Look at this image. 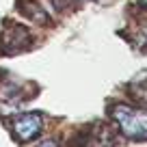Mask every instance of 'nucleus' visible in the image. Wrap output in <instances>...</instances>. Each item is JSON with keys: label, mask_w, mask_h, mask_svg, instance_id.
I'll use <instances>...</instances> for the list:
<instances>
[{"label": "nucleus", "mask_w": 147, "mask_h": 147, "mask_svg": "<svg viewBox=\"0 0 147 147\" xmlns=\"http://www.w3.org/2000/svg\"><path fill=\"white\" fill-rule=\"evenodd\" d=\"M20 11H22L26 18H32V20H37V22H48V13L41 9V5L39 2H35V0H30V2H22L20 5Z\"/></svg>", "instance_id": "5"}, {"label": "nucleus", "mask_w": 147, "mask_h": 147, "mask_svg": "<svg viewBox=\"0 0 147 147\" xmlns=\"http://www.w3.org/2000/svg\"><path fill=\"white\" fill-rule=\"evenodd\" d=\"M22 104V87L7 78L0 82V110H13Z\"/></svg>", "instance_id": "4"}, {"label": "nucleus", "mask_w": 147, "mask_h": 147, "mask_svg": "<svg viewBox=\"0 0 147 147\" xmlns=\"http://www.w3.org/2000/svg\"><path fill=\"white\" fill-rule=\"evenodd\" d=\"M43 121H46V115L43 113H22L18 115L13 121H11V132H13L15 141L18 143H28L41 132Z\"/></svg>", "instance_id": "2"}, {"label": "nucleus", "mask_w": 147, "mask_h": 147, "mask_svg": "<svg viewBox=\"0 0 147 147\" xmlns=\"http://www.w3.org/2000/svg\"><path fill=\"white\" fill-rule=\"evenodd\" d=\"M110 119L115 121L119 132L130 141H147V108H136L130 104H113Z\"/></svg>", "instance_id": "1"}, {"label": "nucleus", "mask_w": 147, "mask_h": 147, "mask_svg": "<svg viewBox=\"0 0 147 147\" xmlns=\"http://www.w3.org/2000/svg\"><path fill=\"white\" fill-rule=\"evenodd\" d=\"M141 5H145V7H147V0H141Z\"/></svg>", "instance_id": "8"}, {"label": "nucleus", "mask_w": 147, "mask_h": 147, "mask_svg": "<svg viewBox=\"0 0 147 147\" xmlns=\"http://www.w3.org/2000/svg\"><path fill=\"white\" fill-rule=\"evenodd\" d=\"M80 2H89V0H80Z\"/></svg>", "instance_id": "9"}, {"label": "nucleus", "mask_w": 147, "mask_h": 147, "mask_svg": "<svg viewBox=\"0 0 147 147\" xmlns=\"http://www.w3.org/2000/svg\"><path fill=\"white\" fill-rule=\"evenodd\" d=\"M134 93H136V95L147 104V78L141 80V82H136V89H134Z\"/></svg>", "instance_id": "6"}, {"label": "nucleus", "mask_w": 147, "mask_h": 147, "mask_svg": "<svg viewBox=\"0 0 147 147\" xmlns=\"http://www.w3.org/2000/svg\"><path fill=\"white\" fill-rule=\"evenodd\" d=\"M32 39H30V32L22 26H9L2 37H0V50L5 54H15V52H22L26 48H30Z\"/></svg>", "instance_id": "3"}, {"label": "nucleus", "mask_w": 147, "mask_h": 147, "mask_svg": "<svg viewBox=\"0 0 147 147\" xmlns=\"http://www.w3.org/2000/svg\"><path fill=\"white\" fill-rule=\"evenodd\" d=\"M35 147H59V143H56L54 138H46V141H41V143H37Z\"/></svg>", "instance_id": "7"}]
</instances>
